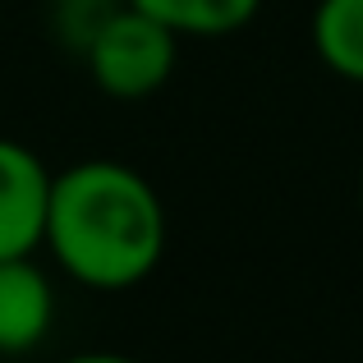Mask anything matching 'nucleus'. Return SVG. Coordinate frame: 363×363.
<instances>
[{
  "label": "nucleus",
  "mask_w": 363,
  "mask_h": 363,
  "mask_svg": "<svg viewBox=\"0 0 363 363\" xmlns=\"http://www.w3.org/2000/svg\"><path fill=\"white\" fill-rule=\"evenodd\" d=\"M65 363H138V359L116 354V350H83V354H69Z\"/></svg>",
  "instance_id": "obj_7"
},
{
  "label": "nucleus",
  "mask_w": 363,
  "mask_h": 363,
  "mask_svg": "<svg viewBox=\"0 0 363 363\" xmlns=\"http://www.w3.org/2000/svg\"><path fill=\"white\" fill-rule=\"evenodd\" d=\"M175 55L179 37L152 14L133 9L129 0H116L83 42V65L92 83L116 101H143L161 92L175 74Z\"/></svg>",
  "instance_id": "obj_2"
},
{
  "label": "nucleus",
  "mask_w": 363,
  "mask_h": 363,
  "mask_svg": "<svg viewBox=\"0 0 363 363\" xmlns=\"http://www.w3.org/2000/svg\"><path fill=\"white\" fill-rule=\"evenodd\" d=\"M308 37L327 74L363 83V0H318L308 18Z\"/></svg>",
  "instance_id": "obj_5"
},
{
  "label": "nucleus",
  "mask_w": 363,
  "mask_h": 363,
  "mask_svg": "<svg viewBox=\"0 0 363 363\" xmlns=\"http://www.w3.org/2000/svg\"><path fill=\"white\" fill-rule=\"evenodd\" d=\"M42 248L83 290H133L166 253V207L147 175L92 157L51 175Z\"/></svg>",
  "instance_id": "obj_1"
},
{
  "label": "nucleus",
  "mask_w": 363,
  "mask_h": 363,
  "mask_svg": "<svg viewBox=\"0 0 363 363\" xmlns=\"http://www.w3.org/2000/svg\"><path fill=\"white\" fill-rule=\"evenodd\" d=\"M51 170L28 143L0 138V257H23L42 248Z\"/></svg>",
  "instance_id": "obj_3"
},
{
  "label": "nucleus",
  "mask_w": 363,
  "mask_h": 363,
  "mask_svg": "<svg viewBox=\"0 0 363 363\" xmlns=\"http://www.w3.org/2000/svg\"><path fill=\"white\" fill-rule=\"evenodd\" d=\"M133 9L152 14L170 33L184 37H230L248 28L262 9V0H129Z\"/></svg>",
  "instance_id": "obj_6"
},
{
  "label": "nucleus",
  "mask_w": 363,
  "mask_h": 363,
  "mask_svg": "<svg viewBox=\"0 0 363 363\" xmlns=\"http://www.w3.org/2000/svg\"><path fill=\"white\" fill-rule=\"evenodd\" d=\"M55 290L51 276L23 257H0V354H28L51 336Z\"/></svg>",
  "instance_id": "obj_4"
},
{
  "label": "nucleus",
  "mask_w": 363,
  "mask_h": 363,
  "mask_svg": "<svg viewBox=\"0 0 363 363\" xmlns=\"http://www.w3.org/2000/svg\"><path fill=\"white\" fill-rule=\"evenodd\" d=\"M359 207H363V175H359Z\"/></svg>",
  "instance_id": "obj_8"
}]
</instances>
